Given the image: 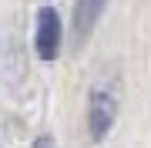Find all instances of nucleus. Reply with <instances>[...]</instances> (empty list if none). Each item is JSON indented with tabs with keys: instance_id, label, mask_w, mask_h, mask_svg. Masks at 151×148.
<instances>
[{
	"instance_id": "1",
	"label": "nucleus",
	"mask_w": 151,
	"mask_h": 148,
	"mask_svg": "<svg viewBox=\"0 0 151 148\" xmlns=\"http://www.w3.org/2000/svg\"><path fill=\"white\" fill-rule=\"evenodd\" d=\"M114 115H118V94L111 88H94L91 91V101H87V125H91V135L94 138H104L108 128L114 125Z\"/></svg>"
},
{
	"instance_id": "2",
	"label": "nucleus",
	"mask_w": 151,
	"mask_h": 148,
	"mask_svg": "<svg viewBox=\"0 0 151 148\" xmlns=\"http://www.w3.org/2000/svg\"><path fill=\"white\" fill-rule=\"evenodd\" d=\"M37 54L40 61H54L60 54V17L54 7H40L37 14Z\"/></svg>"
},
{
	"instance_id": "3",
	"label": "nucleus",
	"mask_w": 151,
	"mask_h": 148,
	"mask_svg": "<svg viewBox=\"0 0 151 148\" xmlns=\"http://www.w3.org/2000/svg\"><path fill=\"white\" fill-rule=\"evenodd\" d=\"M104 4H108V0H77L74 4V37H77V44L91 37L94 24L101 20V14H104Z\"/></svg>"
},
{
	"instance_id": "4",
	"label": "nucleus",
	"mask_w": 151,
	"mask_h": 148,
	"mask_svg": "<svg viewBox=\"0 0 151 148\" xmlns=\"http://www.w3.org/2000/svg\"><path fill=\"white\" fill-rule=\"evenodd\" d=\"M34 148H57V145H54V138L44 135V138H37V142H34Z\"/></svg>"
}]
</instances>
